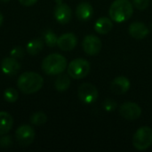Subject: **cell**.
I'll use <instances>...</instances> for the list:
<instances>
[{"mask_svg": "<svg viewBox=\"0 0 152 152\" xmlns=\"http://www.w3.org/2000/svg\"><path fill=\"white\" fill-rule=\"evenodd\" d=\"M119 114L126 120H135L141 117L142 109L135 102H126L119 107Z\"/></svg>", "mask_w": 152, "mask_h": 152, "instance_id": "9c48e42d", "label": "cell"}, {"mask_svg": "<svg viewBox=\"0 0 152 152\" xmlns=\"http://www.w3.org/2000/svg\"><path fill=\"white\" fill-rule=\"evenodd\" d=\"M132 4L136 9L142 11L149 6L150 0H132Z\"/></svg>", "mask_w": 152, "mask_h": 152, "instance_id": "d4e9b609", "label": "cell"}, {"mask_svg": "<svg viewBox=\"0 0 152 152\" xmlns=\"http://www.w3.org/2000/svg\"><path fill=\"white\" fill-rule=\"evenodd\" d=\"M90 63L83 58H77L70 61L68 66V75L74 79L86 77L90 72Z\"/></svg>", "mask_w": 152, "mask_h": 152, "instance_id": "277c9868", "label": "cell"}, {"mask_svg": "<svg viewBox=\"0 0 152 152\" xmlns=\"http://www.w3.org/2000/svg\"><path fill=\"white\" fill-rule=\"evenodd\" d=\"M113 28L112 20L108 17H101L94 24V29L97 33L105 35L108 34Z\"/></svg>", "mask_w": 152, "mask_h": 152, "instance_id": "e0dca14e", "label": "cell"}, {"mask_svg": "<svg viewBox=\"0 0 152 152\" xmlns=\"http://www.w3.org/2000/svg\"><path fill=\"white\" fill-rule=\"evenodd\" d=\"M151 29H152V23H151Z\"/></svg>", "mask_w": 152, "mask_h": 152, "instance_id": "4dcf8cb0", "label": "cell"}, {"mask_svg": "<svg viewBox=\"0 0 152 152\" xmlns=\"http://www.w3.org/2000/svg\"><path fill=\"white\" fill-rule=\"evenodd\" d=\"M128 32L132 37L141 40L145 38L149 35L150 29L144 23L141 21H134L129 25Z\"/></svg>", "mask_w": 152, "mask_h": 152, "instance_id": "7c38bea8", "label": "cell"}, {"mask_svg": "<svg viewBox=\"0 0 152 152\" xmlns=\"http://www.w3.org/2000/svg\"><path fill=\"white\" fill-rule=\"evenodd\" d=\"M0 1H2V2H9L10 0H0Z\"/></svg>", "mask_w": 152, "mask_h": 152, "instance_id": "f546056e", "label": "cell"}, {"mask_svg": "<svg viewBox=\"0 0 152 152\" xmlns=\"http://www.w3.org/2000/svg\"><path fill=\"white\" fill-rule=\"evenodd\" d=\"M82 47L86 54L90 56H95L101 52L102 48V43L98 37L94 35H88L83 39Z\"/></svg>", "mask_w": 152, "mask_h": 152, "instance_id": "ba28073f", "label": "cell"}, {"mask_svg": "<svg viewBox=\"0 0 152 152\" xmlns=\"http://www.w3.org/2000/svg\"><path fill=\"white\" fill-rule=\"evenodd\" d=\"M134 12V5L129 0H115L110 6V19L118 23L128 20Z\"/></svg>", "mask_w": 152, "mask_h": 152, "instance_id": "7a4b0ae2", "label": "cell"}, {"mask_svg": "<svg viewBox=\"0 0 152 152\" xmlns=\"http://www.w3.org/2000/svg\"><path fill=\"white\" fill-rule=\"evenodd\" d=\"M43 71L51 76H55L63 73L67 68L66 58L60 53H52L47 55L41 64Z\"/></svg>", "mask_w": 152, "mask_h": 152, "instance_id": "3957f363", "label": "cell"}, {"mask_svg": "<svg viewBox=\"0 0 152 152\" xmlns=\"http://www.w3.org/2000/svg\"><path fill=\"white\" fill-rule=\"evenodd\" d=\"M20 64L18 60L12 57H6L1 62V69L4 74L7 76H15L20 70Z\"/></svg>", "mask_w": 152, "mask_h": 152, "instance_id": "30bf717a", "label": "cell"}, {"mask_svg": "<svg viewBox=\"0 0 152 152\" xmlns=\"http://www.w3.org/2000/svg\"><path fill=\"white\" fill-rule=\"evenodd\" d=\"M93 14H94V8L87 2L80 3L76 8V16L79 20L82 21L88 20L92 18Z\"/></svg>", "mask_w": 152, "mask_h": 152, "instance_id": "9a60e30c", "label": "cell"}, {"mask_svg": "<svg viewBox=\"0 0 152 152\" xmlns=\"http://www.w3.org/2000/svg\"><path fill=\"white\" fill-rule=\"evenodd\" d=\"M77 45V38L73 33H65L58 37L57 46L65 52L73 50Z\"/></svg>", "mask_w": 152, "mask_h": 152, "instance_id": "8fae6325", "label": "cell"}, {"mask_svg": "<svg viewBox=\"0 0 152 152\" xmlns=\"http://www.w3.org/2000/svg\"><path fill=\"white\" fill-rule=\"evenodd\" d=\"M72 17V11L71 8L66 4H57L54 9V18L56 20L61 24L68 23Z\"/></svg>", "mask_w": 152, "mask_h": 152, "instance_id": "4fadbf2b", "label": "cell"}, {"mask_svg": "<svg viewBox=\"0 0 152 152\" xmlns=\"http://www.w3.org/2000/svg\"><path fill=\"white\" fill-rule=\"evenodd\" d=\"M77 95L82 102L86 104H92L98 99L99 92L94 85L90 83H84L78 87Z\"/></svg>", "mask_w": 152, "mask_h": 152, "instance_id": "8992f818", "label": "cell"}, {"mask_svg": "<svg viewBox=\"0 0 152 152\" xmlns=\"http://www.w3.org/2000/svg\"><path fill=\"white\" fill-rule=\"evenodd\" d=\"M37 0H19V2L24 6H30L37 3Z\"/></svg>", "mask_w": 152, "mask_h": 152, "instance_id": "4316f807", "label": "cell"}, {"mask_svg": "<svg viewBox=\"0 0 152 152\" xmlns=\"http://www.w3.org/2000/svg\"><path fill=\"white\" fill-rule=\"evenodd\" d=\"M70 86V78L69 75L59 74L54 82V87L58 92H64L69 89Z\"/></svg>", "mask_w": 152, "mask_h": 152, "instance_id": "ac0fdd59", "label": "cell"}, {"mask_svg": "<svg viewBox=\"0 0 152 152\" xmlns=\"http://www.w3.org/2000/svg\"><path fill=\"white\" fill-rule=\"evenodd\" d=\"M55 3H56L57 4H61L63 3V0H55Z\"/></svg>", "mask_w": 152, "mask_h": 152, "instance_id": "f1b7e54d", "label": "cell"}, {"mask_svg": "<svg viewBox=\"0 0 152 152\" xmlns=\"http://www.w3.org/2000/svg\"><path fill=\"white\" fill-rule=\"evenodd\" d=\"M102 107L103 109L108 111V112H111V111H114L117 107H118V104L116 102V101H114L113 99H110V98H108L106 99L103 103H102Z\"/></svg>", "mask_w": 152, "mask_h": 152, "instance_id": "603a6c76", "label": "cell"}, {"mask_svg": "<svg viewBox=\"0 0 152 152\" xmlns=\"http://www.w3.org/2000/svg\"><path fill=\"white\" fill-rule=\"evenodd\" d=\"M46 121H47V116L45 113L42 111L36 112L30 117V122L35 126H43L46 123Z\"/></svg>", "mask_w": 152, "mask_h": 152, "instance_id": "ffe728a7", "label": "cell"}, {"mask_svg": "<svg viewBox=\"0 0 152 152\" xmlns=\"http://www.w3.org/2000/svg\"><path fill=\"white\" fill-rule=\"evenodd\" d=\"M44 39H45V43L46 44V45H48L49 47H53L55 45H57V40H58V37L56 36V34L54 32H53L52 30H47L45 34H44Z\"/></svg>", "mask_w": 152, "mask_h": 152, "instance_id": "7402d4cb", "label": "cell"}, {"mask_svg": "<svg viewBox=\"0 0 152 152\" xmlns=\"http://www.w3.org/2000/svg\"><path fill=\"white\" fill-rule=\"evenodd\" d=\"M3 21H4V16H3V14L0 12V26L3 24Z\"/></svg>", "mask_w": 152, "mask_h": 152, "instance_id": "83f0119b", "label": "cell"}, {"mask_svg": "<svg viewBox=\"0 0 152 152\" xmlns=\"http://www.w3.org/2000/svg\"><path fill=\"white\" fill-rule=\"evenodd\" d=\"M43 47H44L43 40L41 38H36L29 41L27 44L26 49L30 55H37L43 50Z\"/></svg>", "mask_w": 152, "mask_h": 152, "instance_id": "d6986e66", "label": "cell"}, {"mask_svg": "<svg viewBox=\"0 0 152 152\" xmlns=\"http://www.w3.org/2000/svg\"><path fill=\"white\" fill-rule=\"evenodd\" d=\"M133 145L138 151H145L152 145V129L149 126L139 128L133 136Z\"/></svg>", "mask_w": 152, "mask_h": 152, "instance_id": "5b68a950", "label": "cell"}, {"mask_svg": "<svg viewBox=\"0 0 152 152\" xmlns=\"http://www.w3.org/2000/svg\"><path fill=\"white\" fill-rule=\"evenodd\" d=\"M12 136L10 135H4L0 138V146L3 148H8L12 145Z\"/></svg>", "mask_w": 152, "mask_h": 152, "instance_id": "484cf974", "label": "cell"}, {"mask_svg": "<svg viewBox=\"0 0 152 152\" xmlns=\"http://www.w3.org/2000/svg\"><path fill=\"white\" fill-rule=\"evenodd\" d=\"M130 81L127 77L119 76L114 78V80L111 82L110 89L113 94L120 95L125 93H126L130 88Z\"/></svg>", "mask_w": 152, "mask_h": 152, "instance_id": "5bb4252c", "label": "cell"}, {"mask_svg": "<svg viewBox=\"0 0 152 152\" xmlns=\"http://www.w3.org/2000/svg\"><path fill=\"white\" fill-rule=\"evenodd\" d=\"M24 54H25V51L20 46H16L13 49H12V51L10 52V56L16 60H20V59L23 58Z\"/></svg>", "mask_w": 152, "mask_h": 152, "instance_id": "cb8c5ba5", "label": "cell"}, {"mask_svg": "<svg viewBox=\"0 0 152 152\" xmlns=\"http://www.w3.org/2000/svg\"><path fill=\"white\" fill-rule=\"evenodd\" d=\"M13 126V118L5 111H0V135H4L11 131Z\"/></svg>", "mask_w": 152, "mask_h": 152, "instance_id": "2e32d148", "label": "cell"}, {"mask_svg": "<svg viewBox=\"0 0 152 152\" xmlns=\"http://www.w3.org/2000/svg\"><path fill=\"white\" fill-rule=\"evenodd\" d=\"M18 98H19V93L16 89L12 87L7 88L4 93V99L9 103L15 102L18 100Z\"/></svg>", "mask_w": 152, "mask_h": 152, "instance_id": "44dd1931", "label": "cell"}, {"mask_svg": "<svg viewBox=\"0 0 152 152\" xmlns=\"http://www.w3.org/2000/svg\"><path fill=\"white\" fill-rule=\"evenodd\" d=\"M35 131L34 129L28 125L20 126L17 128L15 132V138L18 143L22 147L29 146L35 140Z\"/></svg>", "mask_w": 152, "mask_h": 152, "instance_id": "52a82bcc", "label": "cell"}, {"mask_svg": "<svg viewBox=\"0 0 152 152\" xmlns=\"http://www.w3.org/2000/svg\"><path fill=\"white\" fill-rule=\"evenodd\" d=\"M44 85V79L41 75L36 72L28 71L22 73L17 81V86L21 93L31 94L38 92Z\"/></svg>", "mask_w": 152, "mask_h": 152, "instance_id": "6da1fadb", "label": "cell"}]
</instances>
